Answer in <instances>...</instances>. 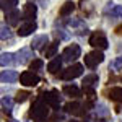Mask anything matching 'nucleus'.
I'll use <instances>...</instances> for the list:
<instances>
[{"label":"nucleus","instance_id":"nucleus-1","mask_svg":"<svg viewBox=\"0 0 122 122\" xmlns=\"http://www.w3.org/2000/svg\"><path fill=\"white\" fill-rule=\"evenodd\" d=\"M49 104L44 101V98L42 96H39L38 99L34 101V104L31 106V111H29V114H31V117H33V121L36 122H44L47 119V116H49Z\"/></svg>","mask_w":122,"mask_h":122},{"label":"nucleus","instance_id":"nucleus-2","mask_svg":"<svg viewBox=\"0 0 122 122\" xmlns=\"http://www.w3.org/2000/svg\"><path fill=\"white\" fill-rule=\"evenodd\" d=\"M81 54V49L78 44H72V46H67L64 49V52H62V59H64V62H68V64H72V62H75L76 59L80 57Z\"/></svg>","mask_w":122,"mask_h":122},{"label":"nucleus","instance_id":"nucleus-3","mask_svg":"<svg viewBox=\"0 0 122 122\" xmlns=\"http://www.w3.org/2000/svg\"><path fill=\"white\" fill-rule=\"evenodd\" d=\"M107 39L104 36V33L101 31H98V33H93L91 36H90V46L94 47V49H98V51H103V49H107Z\"/></svg>","mask_w":122,"mask_h":122},{"label":"nucleus","instance_id":"nucleus-4","mask_svg":"<svg viewBox=\"0 0 122 122\" xmlns=\"http://www.w3.org/2000/svg\"><path fill=\"white\" fill-rule=\"evenodd\" d=\"M39 81H41L39 75L36 72H33V70H26V72H23L20 75V83L23 86H36Z\"/></svg>","mask_w":122,"mask_h":122},{"label":"nucleus","instance_id":"nucleus-5","mask_svg":"<svg viewBox=\"0 0 122 122\" xmlns=\"http://www.w3.org/2000/svg\"><path fill=\"white\" fill-rule=\"evenodd\" d=\"M104 60V54L101 51H93V52H90V54H85V65L88 67V68H94V67L98 65V64H101Z\"/></svg>","mask_w":122,"mask_h":122},{"label":"nucleus","instance_id":"nucleus-6","mask_svg":"<svg viewBox=\"0 0 122 122\" xmlns=\"http://www.w3.org/2000/svg\"><path fill=\"white\" fill-rule=\"evenodd\" d=\"M81 73H83V65L73 64V65H70L68 68H65V70L60 72V78H62V80H73L76 76H80Z\"/></svg>","mask_w":122,"mask_h":122},{"label":"nucleus","instance_id":"nucleus-7","mask_svg":"<svg viewBox=\"0 0 122 122\" xmlns=\"http://www.w3.org/2000/svg\"><path fill=\"white\" fill-rule=\"evenodd\" d=\"M41 96H42L44 101L49 104V107H52V109H56V111L60 109V96H59V93H57V90L46 91L44 94H41Z\"/></svg>","mask_w":122,"mask_h":122},{"label":"nucleus","instance_id":"nucleus-8","mask_svg":"<svg viewBox=\"0 0 122 122\" xmlns=\"http://www.w3.org/2000/svg\"><path fill=\"white\" fill-rule=\"evenodd\" d=\"M31 59H33V51L29 47H23V49H20L18 52L15 54V60H16V64H20V65L28 64Z\"/></svg>","mask_w":122,"mask_h":122},{"label":"nucleus","instance_id":"nucleus-9","mask_svg":"<svg viewBox=\"0 0 122 122\" xmlns=\"http://www.w3.org/2000/svg\"><path fill=\"white\" fill-rule=\"evenodd\" d=\"M38 29V25H36V21H26V23H23L21 26L18 28V36L21 38H25V36H29V34H33V31H36Z\"/></svg>","mask_w":122,"mask_h":122},{"label":"nucleus","instance_id":"nucleus-10","mask_svg":"<svg viewBox=\"0 0 122 122\" xmlns=\"http://www.w3.org/2000/svg\"><path fill=\"white\" fill-rule=\"evenodd\" d=\"M36 15H38V8H36V5L31 3V2H28V3L25 5V8H23V18L26 20V21H34Z\"/></svg>","mask_w":122,"mask_h":122},{"label":"nucleus","instance_id":"nucleus-11","mask_svg":"<svg viewBox=\"0 0 122 122\" xmlns=\"http://www.w3.org/2000/svg\"><path fill=\"white\" fill-rule=\"evenodd\" d=\"M65 111L68 114H72V116H83L86 109H85V106H81L78 101H73V103H68L65 106Z\"/></svg>","mask_w":122,"mask_h":122},{"label":"nucleus","instance_id":"nucleus-12","mask_svg":"<svg viewBox=\"0 0 122 122\" xmlns=\"http://www.w3.org/2000/svg\"><path fill=\"white\" fill-rule=\"evenodd\" d=\"M7 23H8L10 26H16V25H20V20L23 18V11H20V10H11V11H8L7 13Z\"/></svg>","mask_w":122,"mask_h":122},{"label":"nucleus","instance_id":"nucleus-13","mask_svg":"<svg viewBox=\"0 0 122 122\" xmlns=\"http://www.w3.org/2000/svg\"><path fill=\"white\" fill-rule=\"evenodd\" d=\"M99 81V76L96 75V73H91V75H86L83 78V90H94V86L98 85Z\"/></svg>","mask_w":122,"mask_h":122},{"label":"nucleus","instance_id":"nucleus-14","mask_svg":"<svg viewBox=\"0 0 122 122\" xmlns=\"http://www.w3.org/2000/svg\"><path fill=\"white\" fill-rule=\"evenodd\" d=\"M47 42H49V36H47V34L36 36V38L33 39V42H31V49H34V51H39V49H42L44 46H47Z\"/></svg>","mask_w":122,"mask_h":122},{"label":"nucleus","instance_id":"nucleus-15","mask_svg":"<svg viewBox=\"0 0 122 122\" xmlns=\"http://www.w3.org/2000/svg\"><path fill=\"white\" fill-rule=\"evenodd\" d=\"M0 78H2V83H15L20 76L15 70H3L2 75H0Z\"/></svg>","mask_w":122,"mask_h":122},{"label":"nucleus","instance_id":"nucleus-16","mask_svg":"<svg viewBox=\"0 0 122 122\" xmlns=\"http://www.w3.org/2000/svg\"><path fill=\"white\" fill-rule=\"evenodd\" d=\"M62 62H64V59H62V57H59V56L52 57V60L47 64V70H49L51 73H57V72L62 68Z\"/></svg>","mask_w":122,"mask_h":122},{"label":"nucleus","instance_id":"nucleus-17","mask_svg":"<svg viewBox=\"0 0 122 122\" xmlns=\"http://www.w3.org/2000/svg\"><path fill=\"white\" fill-rule=\"evenodd\" d=\"M62 91H64L67 96H70V98H80V96H81L80 88L75 86V85H65V86L62 88Z\"/></svg>","mask_w":122,"mask_h":122},{"label":"nucleus","instance_id":"nucleus-18","mask_svg":"<svg viewBox=\"0 0 122 122\" xmlns=\"http://www.w3.org/2000/svg\"><path fill=\"white\" fill-rule=\"evenodd\" d=\"M73 10H75V3H73L72 0H67L65 3L60 7V10H59V15H60V16H70Z\"/></svg>","mask_w":122,"mask_h":122},{"label":"nucleus","instance_id":"nucleus-19","mask_svg":"<svg viewBox=\"0 0 122 122\" xmlns=\"http://www.w3.org/2000/svg\"><path fill=\"white\" fill-rule=\"evenodd\" d=\"M107 98L112 99L116 103H122V88L121 86H114L107 91Z\"/></svg>","mask_w":122,"mask_h":122},{"label":"nucleus","instance_id":"nucleus-20","mask_svg":"<svg viewBox=\"0 0 122 122\" xmlns=\"http://www.w3.org/2000/svg\"><path fill=\"white\" fill-rule=\"evenodd\" d=\"M67 25H68L70 28H76V29L80 28V29H81V34H86V33H88V29H86V26H85V23L80 18L68 20V21H67Z\"/></svg>","mask_w":122,"mask_h":122},{"label":"nucleus","instance_id":"nucleus-21","mask_svg":"<svg viewBox=\"0 0 122 122\" xmlns=\"http://www.w3.org/2000/svg\"><path fill=\"white\" fill-rule=\"evenodd\" d=\"M16 5H18V0H2V2H0V7H2V10H3L5 13L15 10Z\"/></svg>","mask_w":122,"mask_h":122},{"label":"nucleus","instance_id":"nucleus-22","mask_svg":"<svg viewBox=\"0 0 122 122\" xmlns=\"http://www.w3.org/2000/svg\"><path fill=\"white\" fill-rule=\"evenodd\" d=\"M13 62H16V60H15V54H11V52H3V54H2V59H0L2 67L11 65Z\"/></svg>","mask_w":122,"mask_h":122},{"label":"nucleus","instance_id":"nucleus-23","mask_svg":"<svg viewBox=\"0 0 122 122\" xmlns=\"http://www.w3.org/2000/svg\"><path fill=\"white\" fill-rule=\"evenodd\" d=\"M57 49H59V42H51V44L47 46V49L44 51V56H46L47 59L56 57L57 56Z\"/></svg>","mask_w":122,"mask_h":122},{"label":"nucleus","instance_id":"nucleus-24","mask_svg":"<svg viewBox=\"0 0 122 122\" xmlns=\"http://www.w3.org/2000/svg\"><path fill=\"white\" fill-rule=\"evenodd\" d=\"M2 109H3V112H7V114L11 112V109H13V99L10 96L2 98Z\"/></svg>","mask_w":122,"mask_h":122},{"label":"nucleus","instance_id":"nucleus-25","mask_svg":"<svg viewBox=\"0 0 122 122\" xmlns=\"http://www.w3.org/2000/svg\"><path fill=\"white\" fill-rule=\"evenodd\" d=\"M94 112H96L98 117H104V116H107V114H109V111H107V107H106L104 104H98V106L94 107Z\"/></svg>","mask_w":122,"mask_h":122},{"label":"nucleus","instance_id":"nucleus-26","mask_svg":"<svg viewBox=\"0 0 122 122\" xmlns=\"http://www.w3.org/2000/svg\"><path fill=\"white\" fill-rule=\"evenodd\" d=\"M111 16H116V18H122V5H114L111 11H109Z\"/></svg>","mask_w":122,"mask_h":122},{"label":"nucleus","instance_id":"nucleus-27","mask_svg":"<svg viewBox=\"0 0 122 122\" xmlns=\"http://www.w3.org/2000/svg\"><path fill=\"white\" fill-rule=\"evenodd\" d=\"M0 38L3 39H11V31H10L8 26H5V25H2V33H0Z\"/></svg>","mask_w":122,"mask_h":122},{"label":"nucleus","instance_id":"nucleus-28","mask_svg":"<svg viewBox=\"0 0 122 122\" xmlns=\"http://www.w3.org/2000/svg\"><path fill=\"white\" fill-rule=\"evenodd\" d=\"M80 8L83 10V11H93V7H91V2L90 0H80Z\"/></svg>","mask_w":122,"mask_h":122},{"label":"nucleus","instance_id":"nucleus-29","mask_svg":"<svg viewBox=\"0 0 122 122\" xmlns=\"http://www.w3.org/2000/svg\"><path fill=\"white\" fill-rule=\"evenodd\" d=\"M28 98H29L28 91H20V93L16 94V98H15V101H16V103H25Z\"/></svg>","mask_w":122,"mask_h":122},{"label":"nucleus","instance_id":"nucleus-30","mask_svg":"<svg viewBox=\"0 0 122 122\" xmlns=\"http://www.w3.org/2000/svg\"><path fill=\"white\" fill-rule=\"evenodd\" d=\"M64 31H65L64 28H57L56 31H54V34H56L59 39H68V38H70V34H68V33H64Z\"/></svg>","mask_w":122,"mask_h":122},{"label":"nucleus","instance_id":"nucleus-31","mask_svg":"<svg viewBox=\"0 0 122 122\" xmlns=\"http://www.w3.org/2000/svg\"><path fill=\"white\" fill-rule=\"evenodd\" d=\"M42 65H44V62H42L41 59H34V60L31 62V70H33V72H34V70H41Z\"/></svg>","mask_w":122,"mask_h":122},{"label":"nucleus","instance_id":"nucleus-32","mask_svg":"<svg viewBox=\"0 0 122 122\" xmlns=\"http://www.w3.org/2000/svg\"><path fill=\"white\" fill-rule=\"evenodd\" d=\"M111 67H112L114 70H121V68H122V56H121V57H117V59L114 60L112 64H111ZM111 67H109V68H111Z\"/></svg>","mask_w":122,"mask_h":122},{"label":"nucleus","instance_id":"nucleus-33","mask_svg":"<svg viewBox=\"0 0 122 122\" xmlns=\"http://www.w3.org/2000/svg\"><path fill=\"white\" fill-rule=\"evenodd\" d=\"M116 33H117V34H122V25H119V26L116 28Z\"/></svg>","mask_w":122,"mask_h":122},{"label":"nucleus","instance_id":"nucleus-34","mask_svg":"<svg viewBox=\"0 0 122 122\" xmlns=\"http://www.w3.org/2000/svg\"><path fill=\"white\" fill-rule=\"evenodd\" d=\"M70 122H78V121H70Z\"/></svg>","mask_w":122,"mask_h":122},{"label":"nucleus","instance_id":"nucleus-35","mask_svg":"<svg viewBox=\"0 0 122 122\" xmlns=\"http://www.w3.org/2000/svg\"><path fill=\"white\" fill-rule=\"evenodd\" d=\"M11 122H16V121H11Z\"/></svg>","mask_w":122,"mask_h":122},{"label":"nucleus","instance_id":"nucleus-36","mask_svg":"<svg viewBox=\"0 0 122 122\" xmlns=\"http://www.w3.org/2000/svg\"><path fill=\"white\" fill-rule=\"evenodd\" d=\"M121 80H122V76H121Z\"/></svg>","mask_w":122,"mask_h":122}]
</instances>
